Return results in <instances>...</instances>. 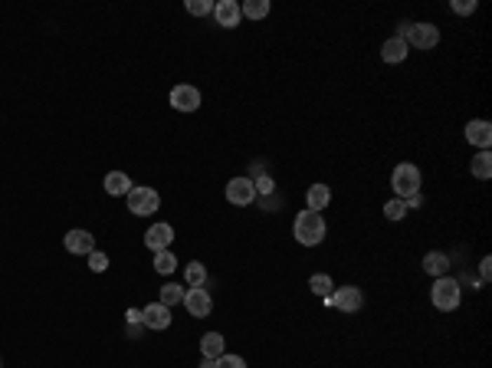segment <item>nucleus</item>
<instances>
[{"label": "nucleus", "mask_w": 492, "mask_h": 368, "mask_svg": "<svg viewBox=\"0 0 492 368\" xmlns=\"http://www.w3.org/2000/svg\"><path fill=\"white\" fill-rule=\"evenodd\" d=\"M89 266H92V273H102V270H109V256L99 254V250H92V254H89Z\"/></svg>", "instance_id": "nucleus-29"}, {"label": "nucleus", "mask_w": 492, "mask_h": 368, "mask_svg": "<svg viewBox=\"0 0 492 368\" xmlns=\"http://www.w3.org/2000/svg\"><path fill=\"white\" fill-rule=\"evenodd\" d=\"M0 368H4V362H0Z\"/></svg>", "instance_id": "nucleus-36"}, {"label": "nucleus", "mask_w": 492, "mask_h": 368, "mask_svg": "<svg viewBox=\"0 0 492 368\" xmlns=\"http://www.w3.org/2000/svg\"><path fill=\"white\" fill-rule=\"evenodd\" d=\"M201 352H204V358L217 362V358L223 355V336L220 332H207V336L201 339Z\"/></svg>", "instance_id": "nucleus-20"}, {"label": "nucleus", "mask_w": 492, "mask_h": 368, "mask_svg": "<svg viewBox=\"0 0 492 368\" xmlns=\"http://www.w3.org/2000/svg\"><path fill=\"white\" fill-rule=\"evenodd\" d=\"M470 171H472V178H479V181H489V178H492V155H489V152L472 155Z\"/></svg>", "instance_id": "nucleus-19"}, {"label": "nucleus", "mask_w": 492, "mask_h": 368, "mask_svg": "<svg viewBox=\"0 0 492 368\" xmlns=\"http://www.w3.org/2000/svg\"><path fill=\"white\" fill-rule=\"evenodd\" d=\"M171 109H178V112H197L201 109V92L194 89V86H174Z\"/></svg>", "instance_id": "nucleus-9"}, {"label": "nucleus", "mask_w": 492, "mask_h": 368, "mask_svg": "<svg viewBox=\"0 0 492 368\" xmlns=\"http://www.w3.org/2000/svg\"><path fill=\"white\" fill-rule=\"evenodd\" d=\"M391 188H394V195L401 197V201H407L411 195H420V168L411 162H404L394 168L391 174Z\"/></svg>", "instance_id": "nucleus-2"}, {"label": "nucleus", "mask_w": 492, "mask_h": 368, "mask_svg": "<svg viewBox=\"0 0 492 368\" xmlns=\"http://www.w3.org/2000/svg\"><path fill=\"white\" fill-rule=\"evenodd\" d=\"M184 280H187V287H204L207 283V266L204 263H187V270H184Z\"/></svg>", "instance_id": "nucleus-24"}, {"label": "nucleus", "mask_w": 492, "mask_h": 368, "mask_svg": "<svg viewBox=\"0 0 492 368\" xmlns=\"http://www.w3.org/2000/svg\"><path fill=\"white\" fill-rule=\"evenodd\" d=\"M125 197H128V211H131L135 217H148V214H154V211L161 207L158 191H154V188H145V184L131 188Z\"/></svg>", "instance_id": "nucleus-5"}, {"label": "nucleus", "mask_w": 492, "mask_h": 368, "mask_svg": "<svg viewBox=\"0 0 492 368\" xmlns=\"http://www.w3.org/2000/svg\"><path fill=\"white\" fill-rule=\"evenodd\" d=\"M420 204H423V195H411L407 201H404V207H407V211H411V207H420Z\"/></svg>", "instance_id": "nucleus-33"}, {"label": "nucleus", "mask_w": 492, "mask_h": 368, "mask_svg": "<svg viewBox=\"0 0 492 368\" xmlns=\"http://www.w3.org/2000/svg\"><path fill=\"white\" fill-rule=\"evenodd\" d=\"M184 309L191 313L194 319H204V316H211V309H213V299L211 293L204 287H194V289H184Z\"/></svg>", "instance_id": "nucleus-7"}, {"label": "nucleus", "mask_w": 492, "mask_h": 368, "mask_svg": "<svg viewBox=\"0 0 492 368\" xmlns=\"http://www.w3.org/2000/svg\"><path fill=\"white\" fill-rule=\"evenodd\" d=\"M479 273H482V283H489V276H492V256H482Z\"/></svg>", "instance_id": "nucleus-31"}, {"label": "nucleus", "mask_w": 492, "mask_h": 368, "mask_svg": "<svg viewBox=\"0 0 492 368\" xmlns=\"http://www.w3.org/2000/svg\"><path fill=\"white\" fill-rule=\"evenodd\" d=\"M404 40L407 46H417V50H433L440 43V30L433 23H404Z\"/></svg>", "instance_id": "nucleus-4"}, {"label": "nucleus", "mask_w": 492, "mask_h": 368, "mask_svg": "<svg viewBox=\"0 0 492 368\" xmlns=\"http://www.w3.org/2000/svg\"><path fill=\"white\" fill-rule=\"evenodd\" d=\"M450 7H453V13L466 17V13H476V7H479V4H476V0H453Z\"/></svg>", "instance_id": "nucleus-30"}, {"label": "nucleus", "mask_w": 492, "mask_h": 368, "mask_svg": "<svg viewBox=\"0 0 492 368\" xmlns=\"http://www.w3.org/2000/svg\"><path fill=\"white\" fill-rule=\"evenodd\" d=\"M253 197H256V184L250 181V178H233L230 184H227V201L237 207H246L253 204Z\"/></svg>", "instance_id": "nucleus-8"}, {"label": "nucleus", "mask_w": 492, "mask_h": 368, "mask_svg": "<svg viewBox=\"0 0 492 368\" xmlns=\"http://www.w3.org/2000/svg\"><path fill=\"white\" fill-rule=\"evenodd\" d=\"M404 214H407V207H404L401 197H394V201L384 204V217H387V221H404Z\"/></svg>", "instance_id": "nucleus-26"}, {"label": "nucleus", "mask_w": 492, "mask_h": 368, "mask_svg": "<svg viewBox=\"0 0 492 368\" xmlns=\"http://www.w3.org/2000/svg\"><path fill=\"white\" fill-rule=\"evenodd\" d=\"M292 234H295V240H299L302 247H319L321 240H325V221H321L319 211H309V207H305V211L295 217Z\"/></svg>", "instance_id": "nucleus-1"}, {"label": "nucleus", "mask_w": 492, "mask_h": 368, "mask_svg": "<svg viewBox=\"0 0 492 368\" xmlns=\"http://www.w3.org/2000/svg\"><path fill=\"white\" fill-rule=\"evenodd\" d=\"M325 303L335 309H342V313H358V309L364 306V296L358 287H335L332 296L325 299Z\"/></svg>", "instance_id": "nucleus-6"}, {"label": "nucleus", "mask_w": 492, "mask_h": 368, "mask_svg": "<svg viewBox=\"0 0 492 368\" xmlns=\"http://www.w3.org/2000/svg\"><path fill=\"white\" fill-rule=\"evenodd\" d=\"M125 319H128V326H141V309H128Z\"/></svg>", "instance_id": "nucleus-32"}, {"label": "nucleus", "mask_w": 492, "mask_h": 368, "mask_svg": "<svg viewBox=\"0 0 492 368\" xmlns=\"http://www.w3.org/2000/svg\"><path fill=\"white\" fill-rule=\"evenodd\" d=\"M201 368H213V362H211V358H204V365Z\"/></svg>", "instance_id": "nucleus-35"}, {"label": "nucleus", "mask_w": 492, "mask_h": 368, "mask_svg": "<svg viewBox=\"0 0 492 368\" xmlns=\"http://www.w3.org/2000/svg\"><path fill=\"white\" fill-rule=\"evenodd\" d=\"M253 184H256L260 191H272V181H270V178H262V181H253Z\"/></svg>", "instance_id": "nucleus-34"}, {"label": "nucleus", "mask_w": 492, "mask_h": 368, "mask_svg": "<svg viewBox=\"0 0 492 368\" xmlns=\"http://www.w3.org/2000/svg\"><path fill=\"white\" fill-rule=\"evenodd\" d=\"M174 244V227L171 224H151L148 234H145V247L161 254V250H168Z\"/></svg>", "instance_id": "nucleus-12"}, {"label": "nucleus", "mask_w": 492, "mask_h": 368, "mask_svg": "<svg viewBox=\"0 0 492 368\" xmlns=\"http://www.w3.org/2000/svg\"><path fill=\"white\" fill-rule=\"evenodd\" d=\"M154 270H158V273H174V270H178V256L171 254V250H161V254H154Z\"/></svg>", "instance_id": "nucleus-25"}, {"label": "nucleus", "mask_w": 492, "mask_h": 368, "mask_svg": "<svg viewBox=\"0 0 492 368\" xmlns=\"http://www.w3.org/2000/svg\"><path fill=\"white\" fill-rule=\"evenodd\" d=\"M187 13H194V17H207V13H213V4L211 0H187Z\"/></svg>", "instance_id": "nucleus-27"}, {"label": "nucleus", "mask_w": 492, "mask_h": 368, "mask_svg": "<svg viewBox=\"0 0 492 368\" xmlns=\"http://www.w3.org/2000/svg\"><path fill=\"white\" fill-rule=\"evenodd\" d=\"M309 289L315 293V296L328 299V296H332V289H335V283H332V276H328V273H315L309 280Z\"/></svg>", "instance_id": "nucleus-21"}, {"label": "nucleus", "mask_w": 492, "mask_h": 368, "mask_svg": "<svg viewBox=\"0 0 492 368\" xmlns=\"http://www.w3.org/2000/svg\"><path fill=\"white\" fill-rule=\"evenodd\" d=\"M430 299L440 313H453V309L460 306V283L453 276H437V283L430 289Z\"/></svg>", "instance_id": "nucleus-3"}, {"label": "nucleus", "mask_w": 492, "mask_h": 368, "mask_svg": "<svg viewBox=\"0 0 492 368\" xmlns=\"http://www.w3.org/2000/svg\"><path fill=\"white\" fill-rule=\"evenodd\" d=\"M161 306H178V303H184V287H178V283H168V287H161Z\"/></svg>", "instance_id": "nucleus-22"}, {"label": "nucleus", "mask_w": 492, "mask_h": 368, "mask_svg": "<svg viewBox=\"0 0 492 368\" xmlns=\"http://www.w3.org/2000/svg\"><path fill=\"white\" fill-rule=\"evenodd\" d=\"M141 326L154 329V332L168 329V326H171V309L161 306V303H151V306H145V309H141Z\"/></svg>", "instance_id": "nucleus-11"}, {"label": "nucleus", "mask_w": 492, "mask_h": 368, "mask_svg": "<svg viewBox=\"0 0 492 368\" xmlns=\"http://www.w3.org/2000/svg\"><path fill=\"white\" fill-rule=\"evenodd\" d=\"M102 184H105V195H112V197H121L131 191V178L125 171H109Z\"/></svg>", "instance_id": "nucleus-16"}, {"label": "nucleus", "mask_w": 492, "mask_h": 368, "mask_svg": "<svg viewBox=\"0 0 492 368\" xmlns=\"http://www.w3.org/2000/svg\"><path fill=\"white\" fill-rule=\"evenodd\" d=\"M423 270L430 276H446V270H450V256L440 254V250H430V254L423 256Z\"/></svg>", "instance_id": "nucleus-18"}, {"label": "nucleus", "mask_w": 492, "mask_h": 368, "mask_svg": "<svg viewBox=\"0 0 492 368\" xmlns=\"http://www.w3.org/2000/svg\"><path fill=\"white\" fill-rule=\"evenodd\" d=\"M332 201V191H328V184H312L309 191H305V204L309 211H325Z\"/></svg>", "instance_id": "nucleus-17"}, {"label": "nucleus", "mask_w": 492, "mask_h": 368, "mask_svg": "<svg viewBox=\"0 0 492 368\" xmlns=\"http://www.w3.org/2000/svg\"><path fill=\"white\" fill-rule=\"evenodd\" d=\"M213 368H246V362H243L240 355H227V352H223V355L213 362Z\"/></svg>", "instance_id": "nucleus-28"}, {"label": "nucleus", "mask_w": 492, "mask_h": 368, "mask_svg": "<svg viewBox=\"0 0 492 368\" xmlns=\"http://www.w3.org/2000/svg\"><path fill=\"white\" fill-rule=\"evenodd\" d=\"M62 244H66V250L69 254H76V256H89L92 250H95V237L89 234V230H69V234L62 237Z\"/></svg>", "instance_id": "nucleus-13"}, {"label": "nucleus", "mask_w": 492, "mask_h": 368, "mask_svg": "<svg viewBox=\"0 0 492 368\" xmlns=\"http://www.w3.org/2000/svg\"><path fill=\"white\" fill-rule=\"evenodd\" d=\"M407 50H411V46H407L404 37H391V40L381 46V60L384 63H404L407 60Z\"/></svg>", "instance_id": "nucleus-15"}, {"label": "nucleus", "mask_w": 492, "mask_h": 368, "mask_svg": "<svg viewBox=\"0 0 492 368\" xmlns=\"http://www.w3.org/2000/svg\"><path fill=\"white\" fill-rule=\"evenodd\" d=\"M213 20H217V27H223V30L240 27V20H243L240 4H237V0H220V4H213Z\"/></svg>", "instance_id": "nucleus-10"}, {"label": "nucleus", "mask_w": 492, "mask_h": 368, "mask_svg": "<svg viewBox=\"0 0 492 368\" xmlns=\"http://www.w3.org/2000/svg\"><path fill=\"white\" fill-rule=\"evenodd\" d=\"M466 142L479 145L482 152H489V145H492V125L486 122V119H472V122L466 125Z\"/></svg>", "instance_id": "nucleus-14"}, {"label": "nucleus", "mask_w": 492, "mask_h": 368, "mask_svg": "<svg viewBox=\"0 0 492 368\" xmlns=\"http://www.w3.org/2000/svg\"><path fill=\"white\" fill-rule=\"evenodd\" d=\"M243 17H250V20H262L266 13H270V0H246L240 7Z\"/></svg>", "instance_id": "nucleus-23"}]
</instances>
